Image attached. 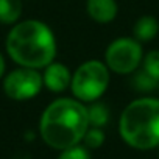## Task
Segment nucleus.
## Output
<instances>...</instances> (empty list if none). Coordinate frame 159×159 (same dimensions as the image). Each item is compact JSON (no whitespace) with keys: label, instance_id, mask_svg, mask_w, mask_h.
<instances>
[{"label":"nucleus","instance_id":"obj_1","mask_svg":"<svg viewBox=\"0 0 159 159\" xmlns=\"http://www.w3.org/2000/svg\"><path fill=\"white\" fill-rule=\"evenodd\" d=\"M5 48L17 66L38 70L53 62L58 53L56 38L52 28L38 19L19 20L11 25Z\"/></svg>","mask_w":159,"mask_h":159},{"label":"nucleus","instance_id":"obj_2","mask_svg":"<svg viewBox=\"0 0 159 159\" xmlns=\"http://www.w3.org/2000/svg\"><path fill=\"white\" fill-rule=\"evenodd\" d=\"M88 128V108L76 98H58L52 102L39 120L41 139L58 151L83 142Z\"/></svg>","mask_w":159,"mask_h":159},{"label":"nucleus","instance_id":"obj_3","mask_svg":"<svg viewBox=\"0 0 159 159\" xmlns=\"http://www.w3.org/2000/svg\"><path fill=\"white\" fill-rule=\"evenodd\" d=\"M119 134L136 150L159 147V100L143 97L128 103L119 119Z\"/></svg>","mask_w":159,"mask_h":159},{"label":"nucleus","instance_id":"obj_4","mask_svg":"<svg viewBox=\"0 0 159 159\" xmlns=\"http://www.w3.org/2000/svg\"><path fill=\"white\" fill-rule=\"evenodd\" d=\"M109 72L111 70L108 69L105 61L98 59H89L81 66H78V69L72 73L70 83L73 98L83 103L97 102L109 86Z\"/></svg>","mask_w":159,"mask_h":159},{"label":"nucleus","instance_id":"obj_5","mask_svg":"<svg viewBox=\"0 0 159 159\" xmlns=\"http://www.w3.org/2000/svg\"><path fill=\"white\" fill-rule=\"evenodd\" d=\"M143 59V50L134 38H117L105 50V64L119 75H129L139 69Z\"/></svg>","mask_w":159,"mask_h":159},{"label":"nucleus","instance_id":"obj_6","mask_svg":"<svg viewBox=\"0 0 159 159\" xmlns=\"http://www.w3.org/2000/svg\"><path fill=\"white\" fill-rule=\"evenodd\" d=\"M2 89L3 94L14 102H27L34 98L44 88L42 73L38 69L22 67L11 70L10 73H5L2 78Z\"/></svg>","mask_w":159,"mask_h":159},{"label":"nucleus","instance_id":"obj_7","mask_svg":"<svg viewBox=\"0 0 159 159\" xmlns=\"http://www.w3.org/2000/svg\"><path fill=\"white\" fill-rule=\"evenodd\" d=\"M42 81H44V88H47L50 92L59 94L70 88L72 72L66 64L53 61L42 69Z\"/></svg>","mask_w":159,"mask_h":159},{"label":"nucleus","instance_id":"obj_8","mask_svg":"<svg viewBox=\"0 0 159 159\" xmlns=\"http://www.w3.org/2000/svg\"><path fill=\"white\" fill-rule=\"evenodd\" d=\"M86 11L97 24H109L117 17L119 7L116 0H86Z\"/></svg>","mask_w":159,"mask_h":159},{"label":"nucleus","instance_id":"obj_9","mask_svg":"<svg viewBox=\"0 0 159 159\" xmlns=\"http://www.w3.org/2000/svg\"><path fill=\"white\" fill-rule=\"evenodd\" d=\"M159 33V20L153 16H142L133 27V38L139 42H150Z\"/></svg>","mask_w":159,"mask_h":159},{"label":"nucleus","instance_id":"obj_10","mask_svg":"<svg viewBox=\"0 0 159 159\" xmlns=\"http://www.w3.org/2000/svg\"><path fill=\"white\" fill-rule=\"evenodd\" d=\"M24 11L22 0H0V24L14 25L20 20Z\"/></svg>","mask_w":159,"mask_h":159},{"label":"nucleus","instance_id":"obj_11","mask_svg":"<svg viewBox=\"0 0 159 159\" xmlns=\"http://www.w3.org/2000/svg\"><path fill=\"white\" fill-rule=\"evenodd\" d=\"M88 120H89V126L103 128L109 120L108 106L100 103V102H92L91 106L88 108Z\"/></svg>","mask_w":159,"mask_h":159},{"label":"nucleus","instance_id":"obj_12","mask_svg":"<svg viewBox=\"0 0 159 159\" xmlns=\"http://www.w3.org/2000/svg\"><path fill=\"white\" fill-rule=\"evenodd\" d=\"M133 80H131V84L136 91L139 92H151L159 86V81L154 80L151 75H148L143 69L140 70H134L133 72Z\"/></svg>","mask_w":159,"mask_h":159},{"label":"nucleus","instance_id":"obj_13","mask_svg":"<svg viewBox=\"0 0 159 159\" xmlns=\"http://www.w3.org/2000/svg\"><path fill=\"white\" fill-rule=\"evenodd\" d=\"M142 69L159 81V50H150L147 55H143Z\"/></svg>","mask_w":159,"mask_h":159},{"label":"nucleus","instance_id":"obj_14","mask_svg":"<svg viewBox=\"0 0 159 159\" xmlns=\"http://www.w3.org/2000/svg\"><path fill=\"white\" fill-rule=\"evenodd\" d=\"M84 147L86 148H100L105 143V131L103 128H97V126H89L84 137H83Z\"/></svg>","mask_w":159,"mask_h":159},{"label":"nucleus","instance_id":"obj_15","mask_svg":"<svg viewBox=\"0 0 159 159\" xmlns=\"http://www.w3.org/2000/svg\"><path fill=\"white\" fill-rule=\"evenodd\" d=\"M56 159H91V154H89V148L78 143L61 150Z\"/></svg>","mask_w":159,"mask_h":159},{"label":"nucleus","instance_id":"obj_16","mask_svg":"<svg viewBox=\"0 0 159 159\" xmlns=\"http://www.w3.org/2000/svg\"><path fill=\"white\" fill-rule=\"evenodd\" d=\"M5 70H7V62H5V56L0 52V80L5 76Z\"/></svg>","mask_w":159,"mask_h":159},{"label":"nucleus","instance_id":"obj_17","mask_svg":"<svg viewBox=\"0 0 159 159\" xmlns=\"http://www.w3.org/2000/svg\"><path fill=\"white\" fill-rule=\"evenodd\" d=\"M13 159H30V156H28V154H17V156H14Z\"/></svg>","mask_w":159,"mask_h":159}]
</instances>
